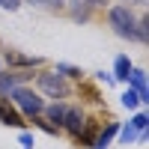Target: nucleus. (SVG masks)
I'll return each mask as SVG.
<instances>
[{"label": "nucleus", "instance_id": "12", "mask_svg": "<svg viewBox=\"0 0 149 149\" xmlns=\"http://www.w3.org/2000/svg\"><path fill=\"white\" fill-rule=\"evenodd\" d=\"M131 60L125 57V54H119L116 57V63H113V81H122V84H125L128 81V74H131Z\"/></svg>", "mask_w": 149, "mask_h": 149}, {"label": "nucleus", "instance_id": "15", "mask_svg": "<svg viewBox=\"0 0 149 149\" xmlns=\"http://www.w3.org/2000/svg\"><path fill=\"white\" fill-rule=\"evenodd\" d=\"M57 72L63 74V78H81V69H74V66H69V63H60Z\"/></svg>", "mask_w": 149, "mask_h": 149}, {"label": "nucleus", "instance_id": "11", "mask_svg": "<svg viewBox=\"0 0 149 149\" xmlns=\"http://www.w3.org/2000/svg\"><path fill=\"white\" fill-rule=\"evenodd\" d=\"M6 63H9V66H15V69H33V66H39L42 60H39V57L18 54V51H6Z\"/></svg>", "mask_w": 149, "mask_h": 149}, {"label": "nucleus", "instance_id": "10", "mask_svg": "<svg viewBox=\"0 0 149 149\" xmlns=\"http://www.w3.org/2000/svg\"><path fill=\"white\" fill-rule=\"evenodd\" d=\"M116 131H119V122H107V125L95 134V140H93V149H107L110 140L116 137Z\"/></svg>", "mask_w": 149, "mask_h": 149}, {"label": "nucleus", "instance_id": "16", "mask_svg": "<svg viewBox=\"0 0 149 149\" xmlns=\"http://www.w3.org/2000/svg\"><path fill=\"white\" fill-rule=\"evenodd\" d=\"M30 3L42 9H60V6H66V0H30Z\"/></svg>", "mask_w": 149, "mask_h": 149}, {"label": "nucleus", "instance_id": "1", "mask_svg": "<svg viewBox=\"0 0 149 149\" xmlns=\"http://www.w3.org/2000/svg\"><path fill=\"white\" fill-rule=\"evenodd\" d=\"M107 24L119 39H137V18H134L131 6H110L107 9Z\"/></svg>", "mask_w": 149, "mask_h": 149}, {"label": "nucleus", "instance_id": "5", "mask_svg": "<svg viewBox=\"0 0 149 149\" xmlns=\"http://www.w3.org/2000/svg\"><path fill=\"white\" fill-rule=\"evenodd\" d=\"M84 125H86V116L81 113V107H66V113H63V122H60V128H66L69 134H78L84 131Z\"/></svg>", "mask_w": 149, "mask_h": 149}, {"label": "nucleus", "instance_id": "6", "mask_svg": "<svg viewBox=\"0 0 149 149\" xmlns=\"http://www.w3.org/2000/svg\"><path fill=\"white\" fill-rule=\"evenodd\" d=\"M0 122L9 125V128H24V125H27V119L15 110V104H12L9 98H0Z\"/></svg>", "mask_w": 149, "mask_h": 149}, {"label": "nucleus", "instance_id": "7", "mask_svg": "<svg viewBox=\"0 0 149 149\" xmlns=\"http://www.w3.org/2000/svg\"><path fill=\"white\" fill-rule=\"evenodd\" d=\"M134 93H137V98H140V104H146L149 102V86H146V72L143 69H131V74H128V81H125Z\"/></svg>", "mask_w": 149, "mask_h": 149}, {"label": "nucleus", "instance_id": "3", "mask_svg": "<svg viewBox=\"0 0 149 149\" xmlns=\"http://www.w3.org/2000/svg\"><path fill=\"white\" fill-rule=\"evenodd\" d=\"M36 86H39V93H45L48 98H66L72 93L69 81L60 72H39L36 74Z\"/></svg>", "mask_w": 149, "mask_h": 149}, {"label": "nucleus", "instance_id": "19", "mask_svg": "<svg viewBox=\"0 0 149 149\" xmlns=\"http://www.w3.org/2000/svg\"><path fill=\"white\" fill-rule=\"evenodd\" d=\"M98 81L107 84V86H110V84H116V81H113V74H107V72H98Z\"/></svg>", "mask_w": 149, "mask_h": 149}, {"label": "nucleus", "instance_id": "2", "mask_svg": "<svg viewBox=\"0 0 149 149\" xmlns=\"http://www.w3.org/2000/svg\"><path fill=\"white\" fill-rule=\"evenodd\" d=\"M9 102L15 104V110H18L24 119L42 116V110H45V98H42L39 93L27 90V86H18V90H12V93H9Z\"/></svg>", "mask_w": 149, "mask_h": 149}, {"label": "nucleus", "instance_id": "21", "mask_svg": "<svg viewBox=\"0 0 149 149\" xmlns=\"http://www.w3.org/2000/svg\"><path fill=\"white\" fill-rule=\"evenodd\" d=\"M104 3H107V0H90V6H93V9H98V6H104Z\"/></svg>", "mask_w": 149, "mask_h": 149}, {"label": "nucleus", "instance_id": "8", "mask_svg": "<svg viewBox=\"0 0 149 149\" xmlns=\"http://www.w3.org/2000/svg\"><path fill=\"white\" fill-rule=\"evenodd\" d=\"M27 78H33L30 72H3V74H0V93L9 95L12 90H18V86L27 81Z\"/></svg>", "mask_w": 149, "mask_h": 149}, {"label": "nucleus", "instance_id": "17", "mask_svg": "<svg viewBox=\"0 0 149 149\" xmlns=\"http://www.w3.org/2000/svg\"><path fill=\"white\" fill-rule=\"evenodd\" d=\"M18 140H21L24 149H33V146H36V140H33V134H30V131H21V134H18Z\"/></svg>", "mask_w": 149, "mask_h": 149}, {"label": "nucleus", "instance_id": "18", "mask_svg": "<svg viewBox=\"0 0 149 149\" xmlns=\"http://www.w3.org/2000/svg\"><path fill=\"white\" fill-rule=\"evenodd\" d=\"M21 3H24V0H0V9H9V12H15V9H21Z\"/></svg>", "mask_w": 149, "mask_h": 149}, {"label": "nucleus", "instance_id": "20", "mask_svg": "<svg viewBox=\"0 0 149 149\" xmlns=\"http://www.w3.org/2000/svg\"><path fill=\"white\" fill-rule=\"evenodd\" d=\"M119 3H122V6H143L146 0H119Z\"/></svg>", "mask_w": 149, "mask_h": 149}, {"label": "nucleus", "instance_id": "9", "mask_svg": "<svg viewBox=\"0 0 149 149\" xmlns=\"http://www.w3.org/2000/svg\"><path fill=\"white\" fill-rule=\"evenodd\" d=\"M69 3V15H72V21H90V15H93V6H90V0H66Z\"/></svg>", "mask_w": 149, "mask_h": 149}, {"label": "nucleus", "instance_id": "13", "mask_svg": "<svg viewBox=\"0 0 149 149\" xmlns=\"http://www.w3.org/2000/svg\"><path fill=\"white\" fill-rule=\"evenodd\" d=\"M119 102H122V107H128V110H131V107H137V104H140V98H137V93L128 86V90L119 95Z\"/></svg>", "mask_w": 149, "mask_h": 149}, {"label": "nucleus", "instance_id": "14", "mask_svg": "<svg viewBox=\"0 0 149 149\" xmlns=\"http://www.w3.org/2000/svg\"><path fill=\"white\" fill-rule=\"evenodd\" d=\"M146 27H149V21H146V15H140L137 18V42H146L149 39V30Z\"/></svg>", "mask_w": 149, "mask_h": 149}, {"label": "nucleus", "instance_id": "4", "mask_svg": "<svg viewBox=\"0 0 149 149\" xmlns=\"http://www.w3.org/2000/svg\"><path fill=\"white\" fill-rule=\"evenodd\" d=\"M146 125H149V116L146 113H134L116 134H119V140L125 143V146H131L134 140H146Z\"/></svg>", "mask_w": 149, "mask_h": 149}]
</instances>
